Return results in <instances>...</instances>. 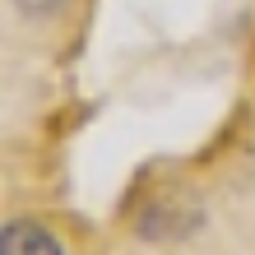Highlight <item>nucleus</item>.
I'll use <instances>...</instances> for the list:
<instances>
[{"instance_id":"1","label":"nucleus","mask_w":255,"mask_h":255,"mask_svg":"<svg viewBox=\"0 0 255 255\" xmlns=\"http://www.w3.org/2000/svg\"><path fill=\"white\" fill-rule=\"evenodd\" d=\"M0 255H65L56 237L37 223H5L0 232Z\"/></svg>"}]
</instances>
